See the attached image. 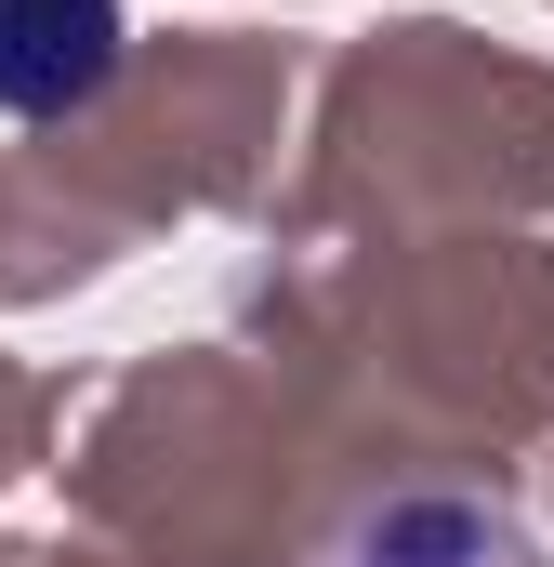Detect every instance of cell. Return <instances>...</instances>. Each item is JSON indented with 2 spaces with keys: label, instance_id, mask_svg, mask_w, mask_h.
Wrapping results in <instances>:
<instances>
[{
  "label": "cell",
  "instance_id": "1",
  "mask_svg": "<svg viewBox=\"0 0 554 567\" xmlns=\"http://www.w3.org/2000/svg\"><path fill=\"white\" fill-rule=\"evenodd\" d=\"M133 27L120 0H0V120H80L106 106Z\"/></svg>",
  "mask_w": 554,
  "mask_h": 567
},
{
  "label": "cell",
  "instance_id": "2",
  "mask_svg": "<svg viewBox=\"0 0 554 567\" xmlns=\"http://www.w3.org/2000/svg\"><path fill=\"white\" fill-rule=\"evenodd\" d=\"M330 567H554V555L529 515H502L475 488H397L330 542Z\"/></svg>",
  "mask_w": 554,
  "mask_h": 567
}]
</instances>
